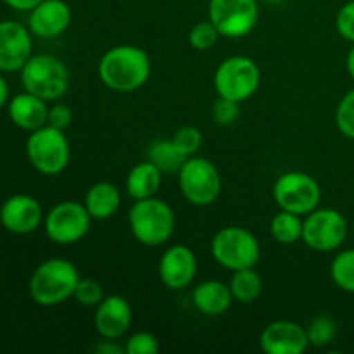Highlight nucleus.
Segmentation results:
<instances>
[{
  "label": "nucleus",
  "mask_w": 354,
  "mask_h": 354,
  "mask_svg": "<svg viewBox=\"0 0 354 354\" xmlns=\"http://www.w3.org/2000/svg\"><path fill=\"white\" fill-rule=\"evenodd\" d=\"M273 197L280 209L306 216L320 204L322 189L317 180L303 171H287L277 178Z\"/></svg>",
  "instance_id": "nucleus-9"
},
{
  "label": "nucleus",
  "mask_w": 354,
  "mask_h": 354,
  "mask_svg": "<svg viewBox=\"0 0 354 354\" xmlns=\"http://www.w3.org/2000/svg\"><path fill=\"white\" fill-rule=\"evenodd\" d=\"M71 23V7L64 0H41L30 10L28 28L35 37L54 38L64 33Z\"/></svg>",
  "instance_id": "nucleus-17"
},
{
  "label": "nucleus",
  "mask_w": 354,
  "mask_h": 354,
  "mask_svg": "<svg viewBox=\"0 0 354 354\" xmlns=\"http://www.w3.org/2000/svg\"><path fill=\"white\" fill-rule=\"evenodd\" d=\"M24 90L40 97L45 102L59 100L69 88V69L52 54L31 55L21 69Z\"/></svg>",
  "instance_id": "nucleus-4"
},
{
  "label": "nucleus",
  "mask_w": 354,
  "mask_h": 354,
  "mask_svg": "<svg viewBox=\"0 0 354 354\" xmlns=\"http://www.w3.org/2000/svg\"><path fill=\"white\" fill-rule=\"evenodd\" d=\"M26 158L41 175H59L64 171L71 158L64 130L45 124L31 131L26 140Z\"/></svg>",
  "instance_id": "nucleus-5"
},
{
  "label": "nucleus",
  "mask_w": 354,
  "mask_h": 354,
  "mask_svg": "<svg viewBox=\"0 0 354 354\" xmlns=\"http://www.w3.org/2000/svg\"><path fill=\"white\" fill-rule=\"evenodd\" d=\"M348 237L344 214L332 207H317L303 220V241L310 249L330 252L341 248Z\"/></svg>",
  "instance_id": "nucleus-10"
},
{
  "label": "nucleus",
  "mask_w": 354,
  "mask_h": 354,
  "mask_svg": "<svg viewBox=\"0 0 354 354\" xmlns=\"http://www.w3.org/2000/svg\"><path fill=\"white\" fill-rule=\"evenodd\" d=\"M131 235L140 244L158 248L169 241L175 230V213L171 206L158 197L135 201L128 211Z\"/></svg>",
  "instance_id": "nucleus-3"
},
{
  "label": "nucleus",
  "mask_w": 354,
  "mask_h": 354,
  "mask_svg": "<svg viewBox=\"0 0 354 354\" xmlns=\"http://www.w3.org/2000/svg\"><path fill=\"white\" fill-rule=\"evenodd\" d=\"M258 19V0H209V21L221 37H245L254 30Z\"/></svg>",
  "instance_id": "nucleus-12"
},
{
  "label": "nucleus",
  "mask_w": 354,
  "mask_h": 354,
  "mask_svg": "<svg viewBox=\"0 0 354 354\" xmlns=\"http://www.w3.org/2000/svg\"><path fill=\"white\" fill-rule=\"evenodd\" d=\"M232 301H234V296H232L230 287L220 280L201 282L192 292L194 306L206 317L223 315L232 306Z\"/></svg>",
  "instance_id": "nucleus-20"
},
{
  "label": "nucleus",
  "mask_w": 354,
  "mask_h": 354,
  "mask_svg": "<svg viewBox=\"0 0 354 354\" xmlns=\"http://www.w3.org/2000/svg\"><path fill=\"white\" fill-rule=\"evenodd\" d=\"M171 140L185 158H192L203 145V131L197 127H182L175 131Z\"/></svg>",
  "instance_id": "nucleus-29"
},
{
  "label": "nucleus",
  "mask_w": 354,
  "mask_h": 354,
  "mask_svg": "<svg viewBox=\"0 0 354 354\" xmlns=\"http://www.w3.org/2000/svg\"><path fill=\"white\" fill-rule=\"evenodd\" d=\"M71 109L68 106H64V104H55V106L48 107L47 124H50V127L59 128V130H66L71 124Z\"/></svg>",
  "instance_id": "nucleus-35"
},
{
  "label": "nucleus",
  "mask_w": 354,
  "mask_h": 354,
  "mask_svg": "<svg viewBox=\"0 0 354 354\" xmlns=\"http://www.w3.org/2000/svg\"><path fill=\"white\" fill-rule=\"evenodd\" d=\"M31 31L17 21H0V71H21L31 57Z\"/></svg>",
  "instance_id": "nucleus-13"
},
{
  "label": "nucleus",
  "mask_w": 354,
  "mask_h": 354,
  "mask_svg": "<svg viewBox=\"0 0 354 354\" xmlns=\"http://www.w3.org/2000/svg\"><path fill=\"white\" fill-rule=\"evenodd\" d=\"M213 83L218 97L241 104L258 92L261 85V69L251 57L232 55L218 66Z\"/></svg>",
  "instance_id": "nucleus-7"
},
{
  "label": "nucleus",
  "mask_w": 354,
  "mask_h": 354,
  "mask_svg": "<svg viewBox=\"0 0 354 354\" xmlns=\"http://www.w3.org/2000/svg\"><path fill=\"white\" fill-rule=\"evenodd\" d=\"M178 185L190 204L209 206L221 194V175L209 159L192 156L180 168Z\"/></svg>",
  "instance_id": "nucleus-8"
},
{
  "label": "nucleus",
  "mask_w": 354,
  "mask_h": 354,
  "mask_svg": "<svg viewBox=\"0 0 354 354\" xmlns=\"http://www.w3.org/2000/svg\"><path fill=\"white\" fill-rule=\"evenodd\" d=\"M9 100V85H7V80L0 75V109L7 104Z\"/></svg>",
  "instance_id": "nucleus-38"
},
{
  "label": "nucleus",
  "mask_w": 354,
  "mask_h": 354,
  "mask_svg": "<svg viewBox=\"0 0 354 354\" xmlns=\"http://www.w3.org/2000/svg\"><path fill=\"white\" fill-rule=\"evenodd\" d=\"M228 287H230L234 301L242 304H251L261 296L263 279L254 268L235 270Z\"/></svg>",
  "instance_id": "nucleus-24"
},
{
  "label": "nucleus",
  "mask_w": 354,
  "mask_h": 354,
  "mask_svg": "<svg viewBox=\"0 0 354 354\" xmlns=\"http://www.w3.org/2000/svg\"><path fill=\"white\" fill-rule=\"evenodd\" d=\"M335 26L344 40L354 44V0H349L341 7V10L337 12V19H335Z\"/></svg>",
  "instance_id": "nucleus-34"
},
{
  "label": "nucleus",
  "mask_w": 354,
  "mask_h": 354,
  "mask_svg": "<svg viewBox=\"0 0 354 354\" xmlns=\"http://www.w3.org/2000/svg\"><path fill=\"white\" fill-rule=\"evenodd\" d=\"M73 297L76 299V303L83 304V306H97L106 296H104L102 286L97 280L80 279Z\"/></svg>",
  "instance_id": "nucleus-31"
},
{
  "label": "nucleus",
  "mask_w": 354,
  "mask_h": 354,
  "mask_svg": "<svg viewBox=\"0 0 354 354\" xmlns=\"http://www.w3.org/2000/svg\"><path fill=\"white\" fill-rule=\"evenodd\" d=\"M308 341L310 346L315 348H324V346L330 344L334 341L335 334H337V325H335L334 318L327 317V315H320V317L313 318L306 328Z\"/></svg>",
  "instance_id": "nucleus-27"
},
{
  "label": "nucleus",
  "mask_w": 354,
  "mask_h": 354,
  "mask_svg": "<svg viewBox=\"0 0 354 354\" xmlns=\"http://www.w3.org/2000/svg\"><path fill=\"white\" fill-rule=\"evenodd\" d=\"M346 69H348L349 76L354 80V45L351 47V50L348 52V57H346Z\"/></svg>",
  "instance_id": "nucleus-39"
},
{
  "label": "nucleus",
  "mask_w": 354,
  "mask_h": 354,
  "mask_svg": "<svg viewBox=\"0 0 354 354\" xmlns=\"http://www.w3.org/2000/svg\"><path fill=\"white\" fill-rule=\"evenodd\" d=\"M259 344L268 354H301L310 348L306 328L290 320H277L266 325Z\"/></svg>",
  "instance_id": "nucleus-16"
},
{
  "label": "nucleus",
  "mask_w": 354,
  "mask_h": 354,
  "mask_svg": "<svg viewBox=\"0 0 354 354\" xmlns=\"http://www.w3.org/2000/svg\"><path fill=\"white\" fill-rule=\"evenodd\" d=\"M41 221H44V209L40 203L26 194L10 196L0 207V223L10 234H33Z\"/></svg>",
  "instance_id": "nucleus-14"
},
{
  "label": "nucleus",
  "mask_w": 354,
  "mask_h": 354,
  "mask_svg": "<svg viewBox=\"0 0 354 354\" xmlns=\"http://www.w3.org/2000/svg\"><path fill=\"white\" fill-rule=\"evenodd\" d=\"M93 351L99 354H123L124 348L123 346L116 344L114 339H104L100 344H97L95 348H93Z\"/></svg>",
  "instance_id": "nucleus-36"
},
{
  "label": "nucleus",
  "mask_w": 354,
  "mask_h": 354,
  "mask_svg": "<svg viewBox=\"0 0 354 354\" xmlns=\"http://www.w3.org/2000/svg\"><path fill=\"white\" fill-rule=\"evenodd\" d=\"M330 277L339 289L354 294V249H346L332 259Z\"/></svg>",
  "instance_id": "nucleus-26"
},
{
  "label": "nucleus",
  "mask_w": 354,
  "mask_h": 354,
  "mask_svg": "<svg viewBox=\"0 0 354 354\" xmlns=\"http://www.w3.org/2000/svg\"><path fill=\"white\" fill-rule=\"evenodd\" d=\"M162 183V171L151 161L135 165L127 176V192L133 201L156 197Z\"/></svg>",
  "instance_id": "nucleus-21"
},
{
  "label": "nucleus",
  "mask_w": 354,
  "mask_h": 354,
  "mask_svg": "<svg viewBox=\"0 0 354 354\" xmlns=\"http://www.w3.org/2000/svg\"><path fill=\"white\" fill-rule=\"evenodd\" d=\"M82 279L78 268L62 258L45 259L30 279V296L40 306H57L73 297L76 283Z\"/></svg>",
  "instance_id": "nucleus-2"
},
{
  "label": "nucleus",
  "mask_w": 354,
  "mask_h": 354,
  "mask_svg": "<svg viewBox=\"0 0 354 354\" xmlns=\"http://www.w3.org/2000/svg\"><path fill=\"white\" fill-rule=\"evenodd\" d=\"M158 270L159 279L168 289L182 290L196 279L197 258L192 249L187 245H171L159 259Z\"/></svg>",
  "instance_id": "nucleus-15"
},
{
  "label": "nucleus",
  "mask_w": 354,
  "mask_h": 354,
  "mask_svg": "<svg viewBox=\"0 0 354 354\" xmlns=\"http://www.w3.org/2000/svg\"><path fill=\"white\" fill-rule=\"evenodd\" d=\"M151 57L135 45H116L102 55L99 78L114 92L130 93L145 85L151 76Z\"/></svg>",
  "instance_id": "nucleus-1"
},
{
  "label": "nucleus",
  "mask_w": 354,
  "mask_h": 354,
  "mask_svg": "<svg viewBox=\"0 0 354 354\" xmlns=\"http://www.w3.org/2000/svg\"><path fill=\"white\" fill-rule=\"evenodd\" d=\"M335 124L344 137L354 140V88L349 90L335 111Z\"/></svg>",
  "instance_id": "nucleus-30"
},
{
  "label": "nucleus",
  "mask_w": 354,
  "mask_h": 354,
  "mask_svg": "<svg viewBox=\"0 0 354 354\" xmlns=\"http://www.w3.org/2000/svg\"><path fill=\"white\" fill-rule=\"evenodd\" d=\"M10 9L14 10H23V12H30L31 9L38 6L41 0H3Z\"/></svg>",
  "instance_id": "nucleus-37"
},
{
  "label": "nucleus",
  "mask_w": 354,
  "mask_h": 354,
  "mask_svg": "<svg viewBox=\"0 0 354 354\" xmlns=\"http://www.w3.org/2000/svg\"><path fill=\"white\" fill-rule=\"evenodd\" d=\"M127 354H158L159 341L151 332H137L124 344Z\"/></svg>",
  "instance_id": "nucleus-33"
},
{
  "label": "nucleus",
  "mask_w": 354,
  "mask_h": 354,
  "mask_svg": "<svg viewBox=\"0 0 354 354\" xmlns=\"http://www.w3.org/2000/svg\"><path fill=\"white\" fill-rule=\"evenodd\" d=\"M97 332L102 339H120L131 325V306L123 296H106L97 304L93 317Z\"/></svg>",
  "instance_id": "nucleus-18"
},
{
  "label": "nucleus",
  "mask_w": 354,
  "mask_h": 354,
  "mask_svg": "<svg viewBox=\"0 0 354 354\" xmlns=\"http://www.w3.org/2000/svg\"><path fill=\"white\" fill-rule=\"evenodd\" d=\"M211 254L218 265L235 272L242 268H254L261 258V248L258 239L248 228L232 225L214 234L211 241Z\"/></svg>",
  "instance_id": "nucleus-6"
},
{
  "label": "nucleus",
  "mask_w": 354,
  "mask_h": 354,
  "mask_svg": "<svg viewBox=\"0 0 354 354\" xmlns=\"http://www.w3.org/2000/svg\"><path fill=\"white\" fill-rule=\"evenodd\" d=\"M239 114H241L239 102L225 99V97H218L213 104V109H211V116H213L214 123L220 124V127H228V124L235 123Z\"/></svg>",
  "instance_id": "nucleus-32"
},
{
  "label": "nucleus",
  "mask_w": 354,
  "mask_h": 354,
  "mask_svg": "<svg viewBox=\"0 0 354 354\" xmlns=\"http://www.w3.org/2000/svg\"><path fill=\"white\" fill-rule=\"evenodd\" d=\"M220 37V31L216 30V26H214L209 19L199 21V23L190 30L189 44L192 45L196 50H209V48H213L214 45H216L218 38Z\"/></svg>",
  "instance_id": "nucleus-28"
},
{
  "label": "nucleus",
  "mask_w": 354,
  "mask_h": 354,
  "mask_svg": "<svg viewBox=\"0 0 354 354\" xmlns=\"http://www.w3.org/2000/svg\"><path fill=\"white\" fill-rule=\"evenodd\" d=\"M92 216L85 204L78 201H62L55 204L45 216V234L52 242L61 245L82 241L90 230Z\"/></svg>",
  "instance_id": "nucleus-11"
},
{
  "label": "nucleus",
  "mask_w": 354,
  "mask_h": 354,
  "mask_svg": "<svg viewBox=\"0 0 354 354\" xmlns=\"http://www.w3.org/2000/svg\"><path fill=\"white\" fill-rule=\"evenodd\" d=\"M270 234L280 244H294L303 237V220L299 214L280 209L270 221Z\"/></svg>",
  "instance_id": "nucleus-25"
},
{
  "label": "nucleus",
  "mask_w": 354,
  "mask_h": 354,
  "mask_svg": "<svg viewBox=\"0 0 354 354\" xmlns=\"http://www.w3.org/2000/svg\"><path fill=\"white\" fill-rule=\"evenodd\" d=\"M149 161L152 165L158 166L162 171V175H169V173H178L180 168L183 166V162L189 158L182 154L178 151V147L175 145V142L171 138H159L154 140L149 145Z\"/></svg>",
  "instance_id": "nucleus-23"
},
{
  "label": "nucleus",
  "mask_w": 354,
  "mask_h": 354,
  "mask_svg": "<svg viewBox=\"0 0 354 354\" xmlns=\"http://www.w3.org/2000/svg\"><path fill=\"white\" fill-rule=\"evenodd\" d=\"M7 111H9L10 121L21 130L33 131L47 124V102L30 92L17 93L16 97H12L7 104Z\"/></svg>",
  "instance_id": "nucleus-19"
},
{
  "label": "nucleus",
  "mask_w": 354,
  "mask_h": 354,
  "mask_svg": "<svg viewBox=\"0 0 354 354\" xmlns=\"http://www.w3.org/2000/svg\"><path fill=\"white\" fill-rule=\"evenodd\" d=\"M85 207L88 209L92 220H109L121 204V194L114 183L99 182L93 183L85 196Z\"/></svg>",
  "instance_id": "nucleus-22"
}]
</instances>
